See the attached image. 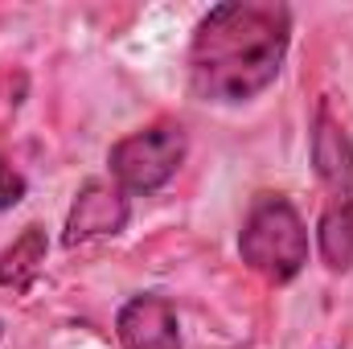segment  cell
Returning a JSON list of instances; mask_svg holds the SVG:
<instances>
[{
  "label": "cell",
  "instance_id": "6da1fadb",
  "mask_svg": "<svg viewBox=\"0 0 353 349\" xmlns=\"http://www.w3.org/2000/svg\"><path fill=\"white\" fill-rule=\"evenodd\" d=\"M292 12L271 0L214 4L189 46V87L201 103H247L263 94L288 58Z\"/></svg>",
  "mask_w": 353,
  "mask_h": 349
},
{
  "label": "cell",
  "instance_id": "7a4b0ae2",
  "mask_svg": "<svg viewBox=\"0 0 353 349\" xmlns=\"http://www.w3.org/2000/svg\"><path fill=\"white\" fill-rule=\"evenodd\" d=\"M239 255L267 283L296 279L308 263V226H304L300 210L279 193H259L243 218Z\"/></svg>",
  "mask_w": 353,
  "mask_h": 349
},
{
  "label": "cell",
  "instance_id": "3957f363",
  "mask_svg": "<svg viewBox=\"0 0 353 349\" xmlns=\"http://www.w3.org/2000/svg\"><path fill=\"white\" fill-rule=\"evenodd\" d=\"M185 152H189L185 128L173 119H161V123H148V128L123 136L119 144H111L107 169L123 193H157L185 165Z\"/></svg>",
  "mask_w": 353,
  "mask_h": 349
},
{
  "label": "cell",
  "instance_id": "277c9868",
  "mask_svg": "<svg viewBox=\"0 0 353 349\" xmlns=\"http://www.w3.org/2000/svg\"><path fill=\"white\" fill-rule=\"evenodd\" d=\"M312 169L325 189V206H353V140L329 103L312 119Z\"/></svg>",
  "mask_w": 353,
  "mask_h": 349
},
{
  "label": "cell",
  "instance_id": "5b68a950",
  "mask_svg": "<svg viewBox=\"0 0 353 349\" xmlns=\"http://www.w3.org/2000/svg\"><path fill=\"white\" fill-rule=\"evenodd\" d=\"M132 218V206H128V193L119 185H107V181H87L66 214V235L62 243L66 247H79L90 239H107V235H119Z\"/></svg>",
  "mask_w": 353,
  "mask_h": 349
},
{
  "label": "cell",
  "instance_id": "8992f818",
  "mask_svg": "<svg viewBox=\"0 0 353 349\" xmlns=\"http://www.w3.org/2000/svg\"><path fill=\"white\" fill-rule=\"evenodd\" d=\"M115 337L123 349H181L176 308L165 296H132L115 317Z\"/></svg>",
  "mask_w": 353,
  "mask_h": 349
},
{
  "label": "cell",
  "instance_id": "52a82bcc",
  "mask_svg": "<svg viewBox=\"0 0 353 349\" xmlns=\"http://www.w3.org/2000/svg\"><path fill=\"white\" fill-rule=\"evenodd\" d=\"M41 263H46V230L41 226H25L21 239L0 255V288L29 292L33 279L41 275Z\"/></svg>",
  "mask_w": 353,
  "mask_h": 349
},
{
  "label": "cell",
  "instance_id": "ba28073f",
  "mask_svg": "<svg viewBox=\"0 0 353 349\" xmlns=\"http://www.w3.org/2000/svg\"><path fill=\"white\" fill-rule=\"evenodd\" d=\"M316 247L329 271L353 267V206H325L316 222Z\"/></svg>",
  "mask_w": 353,
  "mask_h": 349
},
{
  "label": "cell",
  "instance_id": "9c48e42d",
  "mask_svg": "<svg viewBox=\"0 0 353 349\" xmlns=\"http://www.w3.org/2000/svg\"><path fill=\"white\" fill-rule=\"evenodd\" d=\"M21 197H25V177L0 157V210H12Z\"/></svg>",
  "mask_w": 353,
  "mask_h": 349
}]
</instances>
